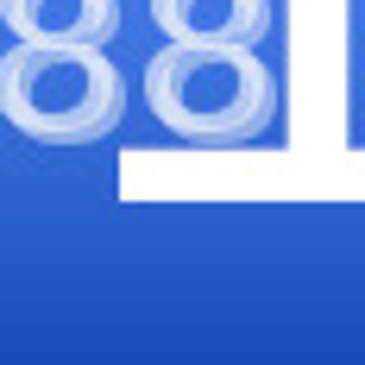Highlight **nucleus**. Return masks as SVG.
Listing matches in <instances>:
<instances>
[{"label": "nucleus", "instance_id": "nucleus-1", "mask_svg": "<svg viewBox=\"0 0 365 365\" xmlns=\"http://www.w3.org/2000/svg\"><path fill=\"white\" fill-rule=\"evenodd\" d=\"M145 101L189 145H246L277 113V82L252 44L170 38L145 70Z\"/></svg>", "mask_w": 365, "mask_h": 365}, {"label": "nucleus", "instance_id": "nucleus-2", "mask_svg": "<svg viewBox=\"0 0 365 365\" xmlns=\"http://www.w3.org/2000/svg\"><path fill=\"white\" fill-rule=\"evenodd\" d=\"M0 113L44 145H88L120 126L126 82L101 44L76 38H19V51L0 63Z\"/></svg>", "mask_w": 365, "mask_h": 365}, {"label": "nucleus", "instance_id": "nucleus-3", "mask_svg": "<svg viewBox=\"0 0 365 365\" xmlns=\"http://www.w3.org/2000/svg\"><path fill=\"white\" fill-rule=\"evenodd\" d=\"M151 19L170 38L258 44V38L271 32V0H151Z\"/></svg>", "mask_w": 365, "mask_h": 365}, {"label": "nucleus", "instance_id": "nucleus-4", "mask_svg": "<svg viewBox=\"0 0 365 365\" xmlns=\"http://www.w3.org/2000/svg\"><path fill=\"white\" fill-rule=\"evenodd\" d=\"M6 26L19 38H76L108 44L120 32V0H0Z\"/></svg>", "mask_w": 365, "mask_h": 365}]
</instances>
